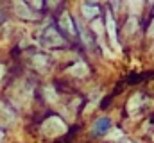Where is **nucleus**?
I'll list each match as a JSON object with an SVG mask.
<instances>
[{
  "mask_svg": "<svg viewBox=\"0 0 154 143\" xmlns=\"http://www.w3.org/2000/svg\"><path fill=\"white\" fill-rule=\"evenodd\" d=\"M39 129H41V134L45 138H57V136L66 132V123L59 116L54 114V116H48L47 120H43Z\"/></svg>",
  "mask_w": 154,
  "mask_h": 143,
  "instance_id": "obj_1",
  "label": "nucleus"
},
{
  "mask_svg": "<svg viewBox=\"0 0 154 143\" xmlns=\"http://www.w3.org/2000/svg\"><path fill=\"white\" fill-rule=\"evenodd\" d=\"M39 43L43 47H48V48H57V47H63L65 45V38L59 34V31L52 25L45 27L39 34Z\"/></svg>",
  "mask_w": 154,
  "mask_h": 143,
  "instance_id": "obj_2",
  "label": "nucleus"
},
{
  "mask_svg": "<svg viewBox=\"0 0 154 143\" xmlns=\"http://www.w3.org/2000/svg\"><path fill=\"white\" fill-rule=\"evenodd\" d=\"M13 11H14V14H16L18 18L27 20V22H36V20L39 18L38 13L32 11V9L29 7V4H27V2H22V0L13 2Z\"/></svg>",
  "mask_w": 154,
  "mask_h": 143,
  "instance_id": "obj_3",
  "label": "nucleus"
},
{
  "mask_svg": "<svg viewBox=\"0 0 154 143\" xmlns=\"http://www.w3.org/2000/svg\"><path fill=\"white\" fill-rule=\"evenodd\" d=\"M104 27H106V32L109 36L111 47L118 52L120 50V45H118V36H116V23H115V18H113V13L111 11H106V25Z\"/></svg>",
  "mask_w": 154,
  "mask_h": 143,
  "instance_id": "obj_4",
  "label": "nucleus"
},
{
  "mask_svg": "<svg viewBox=\"0 0 154 143\" xmlns=\"http://www.w3.org/2000/svg\"><path fill=\"white\" fill-rule=\"evenodd\" d=\"M14 120H16V116H14L13 107L9 106L7 102H2V100H0V127H7V125H11Z\"/></svg>",
  "mask_w": 154,
  "mask_h": 143,
  "instance_id": "obj_5",
  "label": "nucleus"
},
{
  "mask_svg": "<svg viewBox=\"0 0 154 143\" xmlns=\"http://www.w3.org/2000/svg\"><path fill=\"white\" fill-rule=\"evenodd\" d=\"M109 129H111V122H109L108 118H104V116L97 118V120L91 123V134H93V136H106Z\"/></svg>",
  "mask_w": 154,
  "mask_h": 143,
  "instance_id": "obj_6",
  "label": "nucleus"
},
{
  "mask_svg": "<svg viewBox=\"0 0 154 143\" xmlns=\"http://www.w3.org/2000/svg\"><path fill=\"white\" fill-rule=\"evenodd\" d=\"M59 29H63L66 34H70V36H75L77 34L75 22H74V18H72L68 13H63V14L59 16Z\"/></svg>",
  "mask_w": 154,
  "mask_h": 143,
  "instance_id": "obj_7",
  "label": "nucleus"
},
{
  "mask_svg": "<svg viewBox=\"0 0 154 143\" xmlns=\"http://www.w3.org/2000/svg\"><path fill=\"white\" fill-rule=\"evenodd\" d=\"M145 104V97L142 93H134L129 100H127V113L129 114H136L138 109Z\"/></svg>",
  "mask_w": 154,
  "mask_h": 143,
  "instance_id": "obj_8",
  "label": "nucleus"
},
{
  "mask_svg": "<svg viewBox=\"0 0 154 143\" xmlns=\"http://www.w3.org/2000/svg\"><path fill=\"white\" fill-rule=\"evenodd\" d=\"M68 73L72 75V77H77V79H84L86 75H88V65L86 63H82V61H77L75 65H72L70 68H68Z\"/></svg>",
  "mask_w": 154,
  "mask_h": 143,
  "instance_id": "obj_9",
  "label": "nucleus"
},
{
  "mask_svg": "<svg viewBox=\"0 0 154 143\" xmlns=\"http://www.w3.org/2000/svg\"><path fill=\"white\" fill-rule=\"evenodd\" d=\"M81 11H82V18H86V20H95V16L100 13L97 4H82Z\"/></svg>",
  "mask_w": 154,
  "mask_h": 143,
  "instance_id": "obj_10",
  "label": "nucleus"
},
{
  "mask_svg": "<svg viewBox=\"0 0 154 143\" xmlns=\"http://www.w3.org/2000/svg\"><path fill=\"white\" fill-rule=\"evenodd\" d=\"M31 63H32V66H34L36 70L43 73V72L47 70V66H48V57H47L45 54H34L32 59H31Z\"/></svg>",
  "mask_w": 154,
  "mask_h": 143,
  "instance_id": "obj_11",
  "label": "nucleus"
},
{
  "mask_svg": "<svg viewBox=\"0 0 154 143\" xmlns=\"http://www.w3.org/2000/svg\"><path fill=\"white\" fill-rule=\"evenodd\" d=\"M136 29H138V20L136 18H127V22H125V25H124V34L125 36H133L136 32Z\"/></svg>",
  "mask_w": 154,
  "mask_h": 143,
  "instance_id": "obj_12",
  "label": "nucleus"
},
{
  "mask_svg": "<svg viewBox=\"0 0 154 143\" xmlns=\"http://www.w3.org/2000/svg\"><path fill=\"white\" fill-rule=\"evenodd\" d=\"M43 95H45V100L50 102V104H54V102L57 100V93H56V88H54V86H45Z\"/></svg>",
  "mask_w": 154,
  "mask_h": 143,
  "instance_id": "obj_13",
  "label": "nucleus"
},
{
  "mask_svg": "<svg viewBox=\"0 0 154 143\" xmlns=\"http://www.w3.org/2000/svg\"><path fill=\"white\" fill-rule=\"evenodd\" d=\"M106 138H108L109 141H120V140L124 138V132H122L120 129H115V127H113V129H109V131H108Z\"/></svg>",
  "mask_w": 154,
  "mask_h": 143,
  "instance_id": "obj_14",
  "label": "nucleus"
},
{
  "mask_svg": "<svg viewBox=\"0 0 154 143\" xmlns=\"http://www.w3.org/2000/svg\"><path fill=\"white\" fill-rule=\"evenodd\" d=\"M127 7L131 9L133 18H136V13H138V9H142V7H143V2H127Z\"/></svg>",
  "mask_w": 154,
  "mask_h": 143,
  "instance_id": "obj_15",
  "label": "nucleus"
},
{
  "mask_svg": "<svg viewBox=\"0 0 154 143\" xmlns=\"http://www.w3.org/2000/svg\"><path fill=\"white\" fill-rule=\"evenodd\" d=\"M149 36L154 38V20H152V23H151V27H149Z\"/></svg>",
  "mask_w": 154,
  "mask_h": 143,
  "instance_id": "obj_16",
  "label": "nucleus"
},
{
  "mask_svg": "<svg viewBox=\"0 0 154 143\" xmlns=\"http://www.w3.org/2000/svg\"><path fill=\"white\" fill-rule=\"evenodd\" d=\"M0 143H5V132L0 129Z\"/></svg>",
  "mask_w": 154,
  "mask_h": 143,
  "instance_id": "obj_17",
  "label": "nucleus"
},
{
  "mask_svg": "<svg viewBox=\"0 0 154 143\" xmlns=\"http://www.w3.org/2000/svg\"><path fill=\"white\" fill-rule=\"evenodd\" d=\"M4 75H5V66H4V65H0V79H2Z\"/></svg>",
  "mask_w": 154,
  "mask_h": 143,
  "instance_id": "obj_18",
  "label": "nucleus"
},
{
  "mask_svg": "<svg viewBox=\"0 0 154 143\" xmlns=\"http://www.w3.org/2000/svg\"><path fill=\"white\" fill-rule=\"evenodd\" d=\"M122 143H133V141H129V140H127V141H122Z\"/></svg>",
  "mask_w": 154,
  "mask_h": 143,
  "instance_id": "obj_19",
  "label": "nucleus"
},
{
  "mask_svg": "<svg viewBox=\"0 0 154 143\" xmlns=\"http://www.w3.org/2000/svg\"><path fill=\"white\" fill-rule=\"evenodd\" d=\"M152 138H154V136H152Z\"/></svg>",
  "mask_w": 154,
  "mask_h": 143,
  "instance_id": "obj_20",
  "label": "nucleus"
}]
</instances>
